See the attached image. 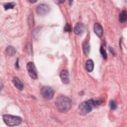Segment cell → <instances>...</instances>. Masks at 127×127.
<instances>
[{"label":"cell","instance_id":"30bf717a","mask_svg":"<svg viewBox=\"0 0 127 127\" xmlns=\"http://www.w3.org/2000/svg\"><path fill=\"white\" fill-rule=\"evenodd\" d=\"M12 82L14 86L19 90H22L24 88V85L23 83L20 80V79L17 77H14L12 79Z\"/></svg>","mask_w":127,"mask_h":127},{"label":"cell","instance_id":"9a60e30c","mask_svg":"<svg viewBox=\"0 0 127 127\" xmlns=\"http://www.w3.org/2000/svg\"><path fill=\"white\" fill-rule=\"evenodd\" d=\"M88 102L90 104L91 106L92 107H95L101 104V101L99 100H94L93 99H90L88 101Z\"/></svg>","mask_w":127,"mask_h":127},{"label":"cell","instance_id":"603a6c76","mask_svg":"<svg viewBox=\"0 0 127 127\" xmlns=\"http://www.w3.org/2000/svg\"><path fill=\"white\" fill-rule=\"evenodd\" d=\"M69 5H70L71 4V3H72V1H71V0H70V1H69Z\"/></svg>","mask_w":127,"mask_h":127},{"label":"cell","instance_id":"7a4b0ae2","mask_svg":"<svg viewBox=\"0 0 127 127\" xmlns=\"http://www.w3.org/2000/svg\"><path fill=\"white\" fill-rule=\"evenodd\" d=\"M2 119L4 123L9 127L18 126L22 122V119L20 117L11 115H3Z\"/></svg>","mask_w":127,"mask_h":127},{"label":"cell","instance_id":"8992f818","mask_svg":"<svg viewBox=\"0 0 127 127\" xmlns=\"http://www.w3.org/2000/svg\"><path fill=\"white\" fill-rule=\"evenodd\" d=\"M49 10L50 7L47 4L44 3L39 4L36 8V12L40 15H43L47 14Z\"/></svg>","mask_w":127,"mask_h":127},{"label":"cell","instance_id":"5b68a950","mask_svg":"<svg viewBox=\"0 0 127 127\" xmlns=\"http://www.w3.org/2000/svg\"><path fill=\"white\" fill-rule=\"evenodd\" d=\"M27 70L29 76L33 79H36L37 78V73L36 67L33 62H30L27 64Z\"/></svg>","mask_w":127,"mask_h":127},{"label":"cell","instance_id":"44dd1931","mask_svg":"<svg viewBox=\"0 0 127 127\" xmlns=\"http://www.w3.org/2000/svg\"><path fill=\"white\" fill-rule=\"evenodd\" d=\"M15 68H17V69H19V64H18V60H17V61H16V62L15 63Z\"/></svg>","mask_w":127,"mask_h":127},{"label":"cell","instance_id":"9c48e42d","mask_svg":"<svg viewBox=\"0 0 127 127\" xmlns=\"http://www.w3.org/2000/svg\"><path fill=\"white\" fill-rule=\"evenodd\" d=\"M94 31L95 34L99 37H101L103 35V30L102 26L98 23H96L94 25Z\"/></svg>","mask_w":127,"mask_h":127},{"label":"cell","instance_id":"7c38bea8","mask_svg":"<svg viewBox=\"0 0 127 127\" xmlns=\"http://www.w3.org/2000/svg\"><path fill=\"white\" fill-rule=\"evenodd\" d=\"M85 67L87 71L89 72H91L93 71L94 68V63L92 60H88L85 63Z\"/></svg>","mask_w":127,"mask_h":127},{"label":"cell","instance_id":"3957f363","mask_svg":"<svg viewBox=\"0 0 127 127\" xmlns=\"http://www.w3.org/2000/svg\"><path fill=\"white\" fill-rule=\"evenodd\" d=\"M42 96L47 100H50L54 96V90L49 86H44L41 89L40 91Z\"/></svg>","mask_w":127,"mask_h":127},{"label":"cell","instance_id":"d6986e66","mask_svg":"<svg viewBox=\"0 0 127 127\" xmlns=\"http://www.w3.org/2000/svg\"><path fill=\"white\" fill-rule=\"evenodd\" d=\"M71 30L72 29L71 26L68 23H66L64 27V31L67 32H70L71 31Z\"/></svg>","mask_w":127,"mask_h":127},{"label":"cell","instance_id":"ffe728a7","mask_svg":"<svg viewBox=\"0 0 127 127\" xmlns=\"http://www.w3.org/2000/svg\"><path fill=\"white\" fill-rule=\"evenodd\" d=\"M110 50L112 53H113L114 55L116 54V52L114 50V49L112 47H110Z\"/></svg>","mask_w":127,"mask_h":127},{"label":"cell","instance_id":"e0dca14e","mask_svg":"<svg viewBox=\"0 0 127 127\" xmlns=\"http://www.w3.org/2000/svg\"><path fill=\"white\" fill-rule=\"evenodd\" d=\"M100 53L102 55L103 58L105 60H106L107 59V53H106L105 50L103 48V47L102 46L101 47V48L100 49Z\"/></svg>","mask_w":127,"mask_h":127},{"label":"cell","instance_id":"8fae6325","mask_svg":"<svg viewBox=\"0 0 127 127\" xmlns=\"http://www.w3.org/2000/svg\"><path fill=\"white\" fill-rule=\"evenodd\" d=\"M16 51L15 48L11 46H8L7 47L5 50V54L8 56H13L15 54Z\"/></svg>","mask_w":127,"mask_h":127},{"label":"cell","instance_id":"ac0fdd59","mask_svg":"<svg viewBox=\"0 0 127 127\" xmlns=\"http://www.w3.org/2000/svg\"><path fill=\"white\" fill-rule=\"evenodd\" d=\"M109 106H110L111 109H112L113 110H115L117 108V104L114 101L112 100V101H110V102Z\"/></svg>","mask_w":127,"mask_h":127},{"label":"cell","instance_id":"ba28073f","mask_svg":"<svg viewBox=\"0 0 127 127\" xmlns=\"http://www.w3.org/2000/svg\"><path fill=\"white\" fill-rule=\"evenodd\" d=\"M60 76L62 81L64 83L67 84L69 82V73L66 70H65V69L62 70L60 72Z\"/></svg>","mask_w":127,"mask_h":127},{"label":"cell","instance_id":"277c9868","mask_svg":"<svg viewBox=\"0 0 127 127\" xmlns=\"http://www.w3.org/2000/svg\"><path fill=\"white\" fill-rule=\"evenodd\" d=\"M92 107L88 101L82 102L79 105V109L80 114L82 115H85L92 111Z\"/></svg>","mask_w":127,"mask_h":127},{"label":"cell","instance_id":"6da1fadb","mask_svg":"<svg viewBox=\"0 0 127 127\" xmlns=\"http://www.w3.org/2000/svg\"><path fill=\"white\" fill-rule=\"evenodd\" d=\"M55 105L59 112L64 113L68 111L71 107V101L66 96H61L56 99Z\"/></svg>","mask_w":127,"mask_h":127},{"label":"cell","instance_id":"5bb4252c","mask_svg":"<svg viewBox=\"0 0 127 127\" xmlns=\"http://www.w3.org/2000/svg\"><path fill=\"white\" fill-rule=\"evenodd\" d=\"M127 12L126 10L122 11L119 15V20L121 23H124L127 21Z\"/></svg>","mask_w":127,"mask_h":127},{"label":"cell","instance_id":"7402d4cb","mask_svg":"<svg viewBox=\"0 0 127 127\" xmlns=\"http://www.w3.org/2000/svg\"><path fill=\"white\" fill-rule=\"evenodd\" d=\"M29 1L31 3H33V2H36L37 0H34V1H32V0H29Z\"/></svg>","mask_w":127,"mask_h":127},{"label":"cell","instance_id":"2e32d148","mask_svg":"<svg viewBox=\"0 0 127 127\" xmlns=\"http://www.w3.org/2000/svg\"><path fill=\"white\" fill-rule=\"evenodd\" d=\"M15 5V3L14 2H8L4 4L3 6L5 10H7L9 9H12L13 8Z\"/></svg>","mask_w":127,"mask_h":127},{"label":"cell","instance_id":"4fadbf2b","mask_svg":"<svg viewBox=\"0 0 127 127\" xmlns=\"http://www.w3.org/2000/svg\"><path fill=\"white\" fill-rule=\"evenodd\" d=\"M90 46L89 42L88 41H85L84 42L83 44V50L84 51V54L88 56L90 52Z\"/></svg>","mask_w":127,"mask_h":127},{"label":"cell","instance_id":"52a82bcc","mask_svg":"<svg viewBox=\"0 0 127 127\" xmlns=\"http://www.w3.org/2000/svg\"><path fill=\"white\" fill-rule=\"evenodd\" d=\"M84 25L81 22L77 23L74 26V31L75 34L81 35L84 33Z\"/></svg>","mask_w":127,"mask_h":127}]
</instances>
